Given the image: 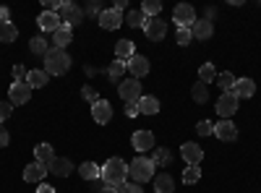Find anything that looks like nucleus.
<instances>
[{
    "label": "nucleus",
    "instance_id": "obj_43",
    "mask_svg": "<svg viewBox=\"0 0 261 193\" xmlns=\"http://www.w3.org/2000/svg\"><path fill=\"white\" fill-rule=\"evenodd\" d=\"M11 113H13V104H11V102H0V123L8 120Z\"/></svg>",
    "mask_w": 261,
    "mask_h": 193
},
{
    "label": "nucleus",
    "instance_id": "obj_31",
    "mask_svg": "<svg viewBox=\"0 0 261 193\" xmlns=\"http://www.w3.org/2000/svg\"><path fill=\"white\" fill-rule=\"evenodd\" d=\"M217 87H220L222 92H232V87H235V76H232L230 71L217 73Z\"/></svg>",
    "mask_w": 261,
    "mask_h": 193
},
{
    "label": "nucleus",
    "instance_id": "obj_22",
    "mask_svg": "<svg viewBox=\"0 0 261 193\" xmlns=\"http://www.w3.org/2000/svg\"><path fill=\"white\" fill-rule=\"evenodd\" d=\"M134 55H136V45H134L130 39H120V42H115V58H118V60H125V63H128Z\"/></svg>",
    "mask_w": 261,
    "mask_h": 193
},
{
    "label": "nucleus",
    "instance_id": "obj_6",
    "mask_svg": "<svg viewBox=\"0 0 261 193\" xmlns=\"http://www.w3.org/2000/svg\"><path fill=\"white\" fill-rule=\"evenodd\" d=\"M32 99V87L27 81H13L8 89V102L11 104H27Z\"/></svg>",
    "mask_w": 261,
    "mask_h": 193
},
{
    "label": "nucleus",
    "instance_id": "obj_33",
    "mask_svg": "<svg viewBox=\"0 0 261 193\" xmlns=\"http://www.w3.org/2000/svg\"><path fill=\"white\" fill-rule=\"evenodd\" d=\"M191 94H193V102H199V104H206L209 102V92H206V84H193V89H191Z\"/></svg>",
    "mask_w": 261,
    "mask_h": 193
},
{
    "label": "nucleus",
    "instance_id": "obj_20",
    "mask_svg": "<svg viewBox=\"0 0 261 193\" xmlns=\"http://www.w3.org/2000/svg\"><path fill=\"white\" fill-rule=\"evenodd\" d=\"M71 42H73V29L71 26H60V29H55L53 32V45L58 47V50H65V47H68L71 45Z\"/></svg>",
    "mask_w": 261,
    "mask_h": 193
},
{
    "label": "nucleus",
    "instance_id": "obj_13",
    "mask_svg": "<svg viewBox=\"0 0 261 193\" xmlns=\"http://www.w3.org/2000/svg\"><path fill=\"white\" fill-rule=\"evenodd\" d=\"M125 66H128V73H130V78H144L146 73H149V60L144 58V55H134V58H130L128 63H125Z\"/></svg>",
    "mask_w": 261,
    "mask_h": 193
},
{
    "label": "nucleus",
    "instance_id": "obj_35",
    "mask_svg": "<svg viewBox=\"0 0 261 193\" xmlns=\"http://www.w3.org/2000/svg\"><path fill=\"white\" fill-rule=\"evenodd\" d=\"M217 78V71H214V63H204V66L199 68V81L201 84H212Z\"/></svg>",
    "mask_w": 261,
    "mask_h": 193
},
{
    "label": "nucleus",
    "instance_id": "obj_14",
    "mask_svg": "<svg viewBox=\"0 0 261 193\" xmlns=\"http://www.w3.org/2000/svg\"><path fill=\"white\" fill-rule=\"evenodd\" d=\"M191 34H193V39H199V42L212 39V34H214L212 21H209V18H196V21H193V26H191Z\"/></svg>",
    "mask_w": 261,
    "mask_h": 193
},
{
    "label": "nucleus",
    "instance_id": "obj_39",
    "mask_svg": "<svg viewBox=\"0 0 261 193\" xmlns=\"http://www.w3.org/2000/svg\"><path fill=\"white\" fill-rule=\"evenodd\" d=\"M115 190H118V193H144L139 183H128V180L120 183V185H115Z\"/></svg>",
    "mask_w": 261,
    "mask_h": 193
},
{
    "label": "nucleus",
    "instance_id": "obj_38",
    "mask_svg": "<svg viewBox=\"0 0 261 193\" xmlns=\"http://www.w3.org/2000/svg\"><path fill=\"white\" fill-rule=\"evenodd\" d=\"M175 42L180 47H186V45H191L193 42V34H191V29H186V26H180L178 32H175Z\"/></svg>",
    "mask_w": 261,
    "mask_h": 193
},
{
    "label": "nucleus",
    "instance_id": "obj_17",
    "mask_svg": "<svg viewBox=\"0 0 261 193\" xmlns=\"http://www.w3.org/2000/svg\"><path fill=\"white\" fill-rule=\"evenodd\" d=\"M99 26L102 29H120L123 26V13H118L115 8H107L99 13Z\"/></svg>",
    "mask_w": 261,
    "mask_h": 193
},
{
    "label": "nucleus",
    "instance_id": "obj_23",
    "mask_svg": "<svg viewBox=\"0 0 261 193\" xmlns=\"http://www.w3.org/2000/svg\"><path fill=\"white\" fill-rule=\"evenodd\" d=\"M55 159V152H53V146L50 144H37L34 146V162H42V164H53Z\"/></svg>",
    "mask_w": 261,
    "mask_h": 193
},
{
    "label": "nucleus",
    "instance_id": "obj_44",
    "mask_svg": "<svg viewBox=\"0 0 261 193\" xmlns=\"http://www.w3.org/2000/svg\"><path fill=\"white\" fill-rule=\"evenodd\" d=\"M125 115H128V118H136V115H141V110H139V102H125Z\"/></svg>",
    "mask_w": 261,
    "mask_h": 193
},
{
    "label": "nucleus",
    "instance_id": "obj_7",
    "mask_svg": "<svg viewBox=\"0 0 261 193\" xmlns=\"http://www.w3.org/2000/svg\"><path fill=\"white\" fill-rule=\"evenodd\" d=\"M238 99L232 92H222V97L217 99V113H220V118L222 120H230L232 115H235V110H238Z\"/></svg>",
    "mask_w": 261,
    "mask_h": 193
},
{
    "label": "nucleus",
    "instance_id": "obj_48",
    "mask_svg": "<svg viewBox=\"0 0 261 193\" xmlns=\"http://www.w3.org/2000/svg\"><path fill=\"white\" fill-rule=\"evenodd\" d=\"M8 144H11V136H8V131H6V128L0 125V149H3V146H8Z\"/></svg>",
    "mask_w": 261,
    "mask_h": 193
},
{
    "label": "nucleus",
    "instance_id": "obj_26",
    "mask_svg": "<svg viewBox=\"0 0 261 193\" xmlns=\"http://www.w3.org/2000/svg\"><path fill=\"white\" fill-rule=\"evenodd\" d=\"M139 110H141V115H157L160 113V99L157 97H141Z\"/></svg>",
    "mask_w": 261,
    "mask_h": 193
},
{
    "label": "nucleus",
    "instance_id": "obj_28",
    "mask_svg": "<svg viewBox=\"0 0 261 193\" xmlns=\"http://www.w3.org/2000/svg\"><path fill=\"white\" fill-rule=\"evenodd\" d=\"M79 173H81V178H84V180H99L102 167H99V164H94V162H84V164H79Z\"/></svg>",
    "mask_w": 261,
    "mask_h": 193
},
{
    "label": "nucleus",
    "instance_id": "obj_30",
    "mask_svg": "<svg viewBox=\"0 0 261 193\" xmlns=\"http://www.w3.org/2000/svg\"><path fill=\"white\" fill-rule=\"evenodd\" d=\"M16 37H18V29L11 24V21H0V42L11 45V42H16Z\"/></svg>",
    "mask_w": 261,
    "mask_h": 193
},
{
    "label": "nucleus",
    "instance_id": "obj_21",
    "mask_svg": "<svg viewBox=\"0 0 261 193\" xmlns=\"http://www.w3.org/2000/svg\"><path fill=\"white\" fill-rule=\"evenodd\" d=\"M71 170H73V162H71L68 157H55L53 164H50V173L58 175V178H68Z\"/></svg>",
    "mask_w": 261,
    "mask_h": 193
},
{
    "label": "nucleus",
    "instance_id": "obj_24",
    "mask_svg": "<svg viewBox=\"0 0 261 193\" xmlns=\"http://www.w3.org/2000/svg\"><path fill=\"white\" fill-rule=\"evenodd\" d=\"M149 162L154 164V167H172V154L167 152V149H151V157H149Z\"/></svg>",
    "mask_w": 261,
    "mask_h": 193
},
{
    "label": "nucleus",
    "instance_id": "obj_40",
    "mask_svg": "<svg viewBox=\"0 0 261 193\" xmlns=\"http://www.w3.org/2000/svg\"><path fill=\"white\" fill-rule=\"evenodd\" d=\"M196 131H199V136H212L214 133V123L212 120H201L199 125H196Z\"/></svg>",
    "mask_w": 261,
    "mask_h": 193
},
{
    "label": "nucleus",
    "instance_id": "obj_46",
    "mask_svg": "<svg viewBox=\"0 0 261 193\" xmlns=\"http://www.w3.org/2000/svg\"><path fill=\"white\" fill-rule=\"evenodd\" d=\"M42 3H45V11H60V6H63V0H42Z\"/></svg>",
    "mask_w": 261,
    "mask_h": 193
},
{
    "label": "nucleus",
    "instance_id": "obj_36",
    "mask_svg": "<svg viewBox=\"0 0 261 193\" xmlns=\"http://www.w3.org/2000/svg\"><path fill=\"white\" fill-rule=\"evenodd\" d=\"M144 21H146V16L141 11H128V16H123V24H128V26H144Z\"/></svg>",
    "mask_w": 261,
    "mask_h": 193
},
{
    "label": "nucleus",
    "instance_id": "obj_37",
    "mask_svg": "<svg viewBox=\"0 0 261 193\" xmlns=\"http://www.w3.org/2000/svg\"><path fill=\"white\" fill-rule=\"evenodd\" d=\"M201 180V167L196 164V167H186V173H183V183L186 185H193V183H199Z\"/></svg>",
    "mask_w": 261,
    "mask_h": 193
},
{
    "label": "nucleus",
    "instance_id": "obj_2",
    "mask_svg": "<svg viewBox=\"0 0 261 193\" xmlns=\"http://www.w3.org/2000/svg\"><path fill=\"white\" fill-rule=\"evenodd\" d=\"M71 68V58L65 50H58V47H50V52L45 55V71L47 76H63L68 73Z\"/></svg>",
    "mask_w": 261,
    "mask_h": 193
},
{
    "label": "nucleus",
    "instance_id": "obj_19",
    "mask_svg": "<svg viewBox=\"0 0 261 193\" xmlns=\"http://www.w3.org/2000/svg\"><path fill=\"white\" fill-rule=\"evenodd\" d=\"M232 94L238 99H248L256 94V84L251 78H235V87H232Z\"/></svg>",
    "mask_w": 261,
    "mask_h": 193
},
{
    "label": "nucleus",
    "instance_id": "obj_25",
    "mask_svg": "<svg viewBox=\"0 0 261 193\" xmlns=\"http://www.w3.org/2000/svg\"><path fill=\"white\" fill-rule=\"evenodd\" d=\"M172 190H175V180H172V175H167V173L154 175V193H172Z\"/></svg>",
    "mask_w": 261,
    "mask_h": 193
},
{
    "label": "nucleus",
    "instance_id": "obj_29",
    "mask_svg": "<svg viewBox=\"0 0 261 193\" xmlns=\"http://www.w3.org/2000/svg\"><path fill=\"white\" fill-rule=\"evenodd\" d=\"M125 71H128L125 60H118V58H115V60L110 63V66H107V76H110L113 81H118V84L123 81V73H125Z\"/></svg>",
    "mask_w": 261,
    "mask_h": 193
},
{
    "label": "nucleus",
    "instance_id": "obj_49",
    "mask_svg": "<svg viewBox=\"0 0 261 193\" xmlns=\"http://www.w3.org/2000/svg\"><path fill=\"white\" fill-rule=\"evenodd\" d=\"M37 193H55V188H53L50 183H39V188H37Z\"/></svg>",
    "mask_w": 261,
    "mask_h": 193
},
{
    "label": "nucleus",
    "instance_id": "obj_32",
    "mask_svg": "<svg viewBox=\"0 0 261 193\" xmlns=\"http://www.w3.org/2000/svg\"><path fill=\"white\" fill-rule=\"evenodd\" d=\"M162 11V3L160 0H144V6H141V13L146 18H157V13Z\"/></svg>",
    "mask_w": 261,
    "mask_h": 193
},
{
    "label": "nucleus",
    "instance_id": "obj_18",
    "mask_svg": "<svg viewBox=\"0 0 261 193\" xmlns=\"http://www.w3.org/2000/svg\"><path fill=\"white\" fill-rule=\"evenodd\" d=\"M130 144H134L136 152H149V149L154 146V133L151 131H136L130 136Z\"/></svg>",
    "mask_w": 261,
    "mask_h": 193
},
{
    "label": "nucleus",
    "instance_id": "obj_51",
    "mask_svg": "<svg viewBox=\"0 0 261 193\" xmlns=\"http://www.w3.org/2000/svg\"><path fill=\"white\" fill-rule=\"evenodd\" d=\"M125 6H128L125 0H115V6H113V8H115L118 13H123V11H125Z\"/></svg>",
    "mask_w": 261,
    "mask_h": 193
},
{
    "label": "nucleus",
    "instance_id": "obj_12",
    "mask_svg": "<svg viewBox=\"0 0 261 193\" xmlns=\"http://www.w3.org/2000/svg\"><path fill=\"white\" fill-rule=\"evenodd\" d=\"M47 173H50V167H47V164L32 162V164L24 167V180H27V183H42V180L47 178Z\"/></svg>",
    "mask_w": 261,
    "mask_h": 193
},
{
    "label": "nucleus",
    "instance_id": "obj_11",
    "mask_svg": "<svg viewBox=\"0 0 261 193\" xmlns=\"http://www.w3.org/2000/svg\"><path fill=\"white\" fill-rule=\"evenodd\" d=\"M180 154H183V159L188 162V167H196V164L204 159V149H201L199 144H193V141H186V144L180 146Z\"/></svg>",
    "mask_w": 261,
    "mask_h": 193
},
{
    "label": "nucleus",
    "instance_id": "obj_1",
    "mask_svg": "<svg viewBox=\"0 0 261 193\" xmlns=\"http://www.w3.org/2000/svg\"><path fill=\"white\" fill-rule=\"evenodd\" d=\"M128 178V164L120 159V157H113L102 164V173H99V180L107 183V185H120L125 183Z\"/></svg>",
    "mask_w": 261,
    "mask_h": 193
},
{
    "label": "nucleus",
    "instance_id": "obj_10",
    "mask_svg": "<svg viewBox=\"0 0 261 193\" xmlns=\"http://www.w3.org/2000/svg\"><path fill=\"white\" fill-rule=\"evenodd\" d=\"M92 120L99 123V125H107L113 120V104L107 102V99H99L92 104Z\"/></svg>",
    "mask_w": 261,
    "mask_h": 193
},
{
    "label": "nucleus",
    "instance_id": "obj_42",
    "mask_svg": "<svg viewBox=\"0 0 261 193\" xmlns=\"http://www.w3.org/2000/svg\"><path fill=\"white\" fill-rule=\"evenodd\" d=\"M92 193H118V190H115V185H107L102 180H94V190Z\"/></svg>",
    "mask_w": 261,
    "mask_h": 193
},
{
    "label": "nucleus",
    "instance_id": "obj_50",
    "mask_svg": "<svg viewBox=\"0 0 261 193\" xmlns=\"http://www.w3.org/2000/svg\"><path fill=\"white\" fill-rule=\"evenodd\" d=\"M8 18H11V11L6 6H0V21H8Z\"/></svg>",
    "mask_w": 261,
    "mask_h": 193
},
{
    "label": "nucleus",
    "instance_id": "obj_4",
    "mask_svg": "<svg viewBox=\"0 0 261 193\" xmlns=\"http://www.w3.org/2000/svg\"><path fill=\"white\" fill-rule=\"evenodd\" d=\"M58 16H60V21L65 26H79L81 21H84V11L76 6V3H68V0H63V6H60V11H58Z\"/></svg>",
    "mask_w": 261,
    "mask_h": 193
},
{
    "label": "nucleus",
    "instance_id": "obj_15",
    "mask_svg": "<svg viewBox=\"0 0 261 193\" xmlns=\"http://www.w3.org/2000/svg\"><path fill=\"white\" fill-rule=\"evenodd\" d=\"M214 136L220 139V141H235L238 139V128L232 120H220V123H214Z\"/></svg>",
    "mask_w": 261,
    "mask_h": 193
},
{
    "label": "nucleus",
    "instance_id": "obj_27",
    "mask_svg": "<svg viewBox=\"0 0 261 193\" xmlns=\"http://www.w3.org/2000/svg\"><path fill=\"white\" fill-rule=\"evenodd\" d=\"M47 81H50L47 71H29V76H27V84H29L32 89H42V87H47Z\"/></svg>",
    "mask_w": 261,
    "mask_h": 193
},
{
    "label": "nucleus",
    "instance_id": "obj_5",
    "mask_svg": "<svg viewBox=\"0 0 261 193\" xmlns=\"http://www.w3.org/2000/svg\"><path fill=\"white\" fill-rule=\"evenodd\" d=\"M118 94L125 102H139L141 99V81L139 78H125L118 84Z\"/></svg>",
    "mask_w": 261,
    "mask_h": 193
},
{
    "label": "nucleus",
    "instance_id": "obj_47",
    "mask_svg": "<svg viewBox=\"0 0 261 193\" xmlns=\"http://www.w3.org/2000/svg\"><path fill=\"white\" fill-rule=\"evenodd\" d=\"M86 13L99 18V13H102V6H99V3H89V6H86Z\"/></svg>",
    "mask_w": 261,
    "mask_h": 193
},
{
    "label": "nucleus",
    "instance_id": "obj_45",
    "mask_svg": "<svg viewBox=\"0 0 261 193\" xmlns=\"http://www.w3.org/2000/svg\"><path fill=\"white\" fill-rule=\"evenodd\" d=\"M27 76H29V71L24 66H13V78L16 81H27Z\"/></svg>",
    "mask_w": 261,
    "mask_h": 193
},
{
    "label": "nucleus",
    "instance_id": "obj_3",
    "mask_svg": "<svg viewBox=\"0 0 261 193\" xmlns=\"http://www.w3.org/2000/svg\"><path fill=\"white\" fill-rule=\"evenodd\" d=\"M128 173H130V178H134V183L141 185V183H146V180L154 178V164L149 162V157H136L134 162H130Z\"/></svg>",
    "mask_w": 261,
    "mask_h": 193
},
{
    "label": "nucleus",
    "instance_id": "obj_34",
    "mask_svg": "<svg viewBox=\"0 0 261 193\" xmlns=\"http://www.w3.org/2000/svg\"><path fill=\"white\" fill-rule=\"evenodd\" d=\"M29 50H32L34 55H47V52H50L47 39H45V37H34V39L29 42Z\"/></svg>",
    "mask_w": 261,
    "mask_h": 193
},
{
    "label": "nucleus",
    "instance_id": "obj_8",
    "mask_svg": "<svg viewBox=\"0 0 261 193\" xmlns=\"http://www.w3.org/2000/svg\"><path fill=\"white\" fill-rule=\"evenodd\" d=\"M144 34L149 37V42H160V39H165V34H167V24L162 18H146L144 21Z\"/></svg>",
    "mask_w": 261,
    "mask_h": 193
},
{
    "label": "nucleus",
    "instance_id": "obj_9",
    "mask_svg": "<svg viewBox=\"0 0 261 193\" xmlns=\"http://www.w3.org/2000/svg\"><path fill=\"white\" fill-rule=\"evenodd\" d=\"M172 21L178 24V29H180V26L191 29V26H193V21H196V11H193V6H188V3L175 6V11H172Z\"/></svg>",
    "mask_w": 261,
    "mask_h": 193
},
{
    "label": "nucleus",
    "instance_id": "obj_41",
    "mask_svg": "<svg viewBox=\"0 0 261 193\" xmlns=\"http://www.w3.org/2000/svg\"><path fill=\"white\" fill-rule=\"evenodd\" d=\"M81 97H84L86 102H92V104H94V102H99V94H97V89H94V87H84V89H81Z\"/></svg>",
    "mask_w": 261,
    "mask_h": 193
},
{
    "label": "nucleus",
    "instance_id": "obj_16",
    "mask_svg": "<svg viewBox=\"0 0 261 193\" xmlns=\"http://www.w3.org/2000/svg\"><path fill=\"white\" fill-rule=\"evenodd\" d=\"M37 24H39V29L42 32H55V29H60L63 26V21H60V16L58 13H53V11H42L39 13V18H37Z\"/></svg>",
    "mask_w": 261,
    "mask_h": 193
}]
</instances>
